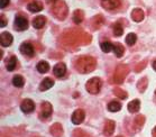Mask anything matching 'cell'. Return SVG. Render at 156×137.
<instances>
[{"label": "cell", "instance_id": "74e56055", "mask_svg": "<svg viewBox=\"0 0 156 137\" xmlns=\"http://www.w3.org/2000/svg\"><path fill=\"white\" fill-rule=\"evenodd\" d=\"M152 137H156V126L154 127V129L152 132Z\"/></svg>", "mask_w": 156, "mask_h": 137}, {"label": "cell", "instance_id": "83f0119b", "mask_svg": "<svg viewBox=\"0 0 156 137\" xmlns=\"http://www.w3.org/2000/svg\"><path fill=\"white\" fill-rule=\"evenodd\" d=\"M17 65V57L10 56V59L7 61V70L8 71H14Z\"/></svg>", "mask_w": 156, "mask_h": 137}, {"label": "cell", "instance_id": "d590c367", "mask_svg": "<svg viewBox=\"0 0 156 137\" xmlns=\"http://www.w3.org/2000/svg\"><path fill=\"white\" fill-rule=\"evenodd\" d=\"M7 25V18L5 17L4 14L0 15V27H5Z\"/></svg>", "mask_w": 156, "mask_h": 137}, {"label": "cell", "instance_id": "cb8c5ba5", "mask_svg": "<svg viewBox=\"0 0 156 137\" xmlns=\"http://www.w3.org/2000/svg\"><path fill=\"white\" fill-rule=\"evenodd\" d=\"M121 109V103L119 101H111L109 102V105H108V110L111 111V113H117Z\"/></svg>", "mask_w": 156, "mask_h": 137}, {"label": "cell", "instance_id": "9a60e30c", "mask_svg": "<svg viewBox=\"0 0 156 137\" xmlns=\"http://www.w3.org/2000/svg\"><path fill=\"white\" fill-rule=\"evenodd\" d=\"M105 24V18L102 15H97L91 19V26L93 29H99Z\"/></svg>", "mask_w": 156, "mask_h": 137}, {"label": "cell", "instance_id": "7a4b0ae2", "mask_svg": "<svg viewBox=\"0 0 156 137\" xmlns=\"http://www.w3.org/2000/svg\"><path fill=\"white\" fill-rule=\"evenodd\" d=\"M97 67V60L92 56L83 55V56L78 57L74 61V67L76 69L79 73L87 74L92 72Z\"/></svg>", "mask_w": 156, "mask_h": 137}, {"label": "cell", "instance_id": "2e32d148", "mask_svg": "<svg viewBox=\"0 0 156 137\" xmlns=\"http://www.w3.org/2000/svg\"><path fill=\"white\" fill-rule=\"evenodd\" d=\"M43 8H44V6L39 1H32V2H29L27 5V9L30 13H39V11L43 10Z\"/></svg>", "mask_w": 156, "mask_h": 137}, {"label": "cell", "instance_id": "d6a6232c", "mask_svg": "<svg viewBox=\"0 0 156 137\" xmlns=\"http://www.w3.org/2000/svg\"><path fill=\"white\" fill-rule=\"evenodd\" d=\"M144 121H145V117L142 116V115H138V116L135 118V123L138 128H140V127L144 125Z\"/></svg>", "mask_w": 156, "mask_h": 137}, {"label": "cell", "instance_id": "484cf974", "mask_svg": "<svg viewBox=\"0 0 156 137\" xmlns=\"http://www.w3.org/2000/svg\"><path fill=\"white\" fill-rule=\"evenodd\" d=\"M25 83V81H24V78L21 77V75H15L12 78V85L15 87H17V88H21L23 85Z\"/></svg>", "mask_w": 156, "mask_h": 137}, {"label": "cell", "instance_id": "e575fe53", "mask_svg": "<svg viewBox=\"0 0 156 137\" xmlns=\"http://www.w3.org/2000/svg\"><path fill=\"white\" fill-rule=\"evenodd\" d=\"M74 137H89L85 133H83V130L76 129L74 130Z\"/></svg>", "mask_w": 156, "mask_h": 137}, {"label": "cell", "instance_id": "8fae6325", "mask_svg": "<svg viewBox=\"0 0 156 137\" xmlns=\"http://www.w3.org/2000/svg\"><path fill=\"white\" fill-rule=\"evenodd\" d=\"M20 109H21V111L25 114L32 113L33 110L35 109V103H34V101L30 100V99H25V100L21 101Z\"/></svg>", "mask_w": 156, "mask_h": 137}, {"label": "cell", "instance_id": "52a82bcc", "mask_svg": "<svg viewBox=\"0 0 156 137\" xmlns=\"http://www.w3.org/2000/svg\"><path fill=\"white\" fill-rule=\"evenodd\" d=\"M19 51L23 55H26V56L32 57L34 56L35 54V49H34V46L30 44V43H23L19 47Z\"/></svg>", "mask_w": 156, "mask_h": 137}, {"label": "cell", "instance_id": "60d3db41", "mask_svg": "<svg viewBox=\"0 0 156 137\" xmlns=\"http://www.w3.org/2000/svg\"><path fill=\"white\" fill-rule=\"evenodd\" d=\"M155 96H156V90H155Z\"/></svg>", "mask_w": 156, "mask_h": 137}, {"label": "cell", "instance_id": "4316f807", "mask_svg": "<svg viewBox=\"0 0 156 137\" xmlns=\"http://www.w3.org/2000/svg\"><path fill=\"white\" fill-rule=\"evenodd\" d=\"M100 47H101V49H102L105 53H109L110 51H114V45H112L110 42H108V41L101 42V44H100Z\"/></svg>", "mask_w": 156, "mask_h": 137}, {"label": "cell", "instance_id": "7402d4cb", "mask_svg": "<svg viewBox=\"0 0 156 137\" xmlns=\"http://www.w3.org/2000/svg\"><path fill=\"white\" fill-rule=\"evenodd\" d=\"M84 19V13L81 9H76V10L73 13V21L75 24H81Z\"/></svg>", "mask_w": 156, "mask_h": 137}, {"label": "cell", "instance_id": "3957f363", "mask_svg": "<svg viewBox=\"0 0 156 137\" xmlns=\"http://www.w3.org/2000/svg\"><path fill=\"white\" fill-rule=\"evenodd\" d=\"M52 13L58 20H64L69 15V7L63 0H55L52 5Z\"/></svg>", "mask_w": 156, "mask_h": 137}, {"label": "cell", "instance_id": "d4e9b609", "mask_svg": "<svg viewBox=\"0 0 156 137\" xmlns=\"http://www.w3.org/2000/svg\"><path fill=\"white\" fill-rule=\"evenodd\" d=\"M147 85H148V79L147 78H142L138 81V83H137V89H138L139 92H144L146 90V88H147Z\"/></svg>", "mask_w": 156, "mask_h": 137}, {"label": "cell", "instance_id": "603a6c76", "mask_svg": "<svg viewBox=\"0 0 156 137\" xmlns=\"http://www.w3.org/2000/svg\"><path fill=\"white\" fill-rule=\"evenodd\" d=\"M36 69L38 71L39 73H47L50 71V64L47 63L46 61H41L37 65H36Z\"/></svg>", "mask_w": 156, "mask_h": 137}, {"label": "cell", "instance_id": "4fadbf2b", "mask_svg": "<svg viewBox=\"0 0 156 137\" xmlns=\"http://www.w3.org/2000/svg\"><path fill=\"white\" fill-rule=\"evenodd\" d=\"M53 73H54V75L57 78L64 77L65 73H66V65L64 63H62V62L57 63L56 65L53 67Z\"/></svg>", "mask_w": 156, "mask_h": 137}, {"label": "cell", "instance_id": "5b68a950", "mask_svg": "<svg viewBox=\"0 0 156 137\" xmlns=\"http://www.w3.org/2000/svg\"><path fill=\"white\" fill-rule=\"evenodd\" d=\"M101 87H102V81L100 80L99 78H92L87 82L85 85V88H87V91L91 95H97L99 93L100 90H101Z\"/></svg>", "mask_w": 156, "mask_h": 137}, {"label": "cell", "instance_id": "9c48e42d", "mask_svg": "<svg viewBox=\"0 0 156 137\" xmlns=\"http://www.w3.org/2000/svg\"><path fill=\"white\" fill-rule=\"evenodd\" d=\"M52 111H53V108H52V105L50 102H43L42 106H41V118H48V117L52 115Z\"/></svg>", "mask_w": 156, "mask_h": 137}, {"label": "cell", "instance_id": "277c9868", "mask_svg": "<svg viewBox=\"0 0 156 137\" xmlns=\"http://www.w3.org/2000/svg\"><path fill=\"white\" fill-rule=\"evenodd\" d=\"M128 72H129V67L126 64H119L116 69L114 73V82L117 85H121L125 81L126 77H127Z\"/></svg>", "mask_w": 156, "mask_h": 137}, {"label": "cell", "instance_id": "f546056e", "mask_svg": "<svg viewBox=\"0 0 156 137\" xmlns=\"http://www.w3.org/2000/svg\"><path fill=\"white\" fill-rule=\"evenodd\" d=\"M114 52H115V54H116V56L117 57H121L125 53L124 46L120 45V44H116V45H114Z\"/></svg>", "mask_w": 156, "mask_h": 137}, {"label": "cell", "instance_id": "ac0fdd59", "mask_svg": "<svg viewBox=\"0 0 156 137\" xmlns=\"http://www.w3.org/2000/svg\"><path fill=\"white\" fill-rule=\"evenodd\" d=\"M45 24H46V18L44 17V16H37V17L33 19V26L36 29L43 28L45 26Z\"/></svg>", "mask_w": 156, "mask_h": 137}, {"label": "cell", "instance_id": "7c38bea8", "mask_svg": "<svg viewBox=\"0 0 156 137\" xmlns=\"http://www.w3.org/2000/svg\"><path fill=\"white\" fill-rule=\"evenodd\" d=\"M12 41H14V37H12V35H11L10 33L2 32L0 34V43H1V46H4V47L10 46Z\"/></svg>", "mask_w": 156, "mask_h": 137}, {"label": "cell", "instance_id": "ffe728a7", "mask_svg": "<svg viewBox=\"0 0 156 137\" xmlns=\"http://www.w3.org/2000/svg\"><path fill=\"white\" fill-rule=\"evenodd\" d=\"M50 130H51V134H52L54 137H61L63 135V128L61 126V124H58V123L54 124L53 126L51 127Z\"/></svg>", "mask_w": 156, "mask_h": 137}, {"label": "cell", "instance_id": "d6986e66", "mask_svg": "<svg viewBox=\"0 0 156 137\" xmlns=\"http://www.w3.org/2000/svg\"><path fill=\"white\" fill-rule=\"evenodd\" d=\"M54 85V80L51 79V78H45L44 80L41 82V85H39V90L41 91H46L48 89H51Z\"/></svg>", "mask_w": 156, "mask_h": 137}, {"label": "cell", "instance_id": "5bb4252c", "mask_svg": "<svg viewBox=\"0 0 156 137\" xmlns=\"http://www.w3.org/2000/svg\"><path fill=\"white\" fill-rule=\"evenodd\" d=\"M115 128H116V124H115L114 120H107L106 124H105V127H103V134H105V136L107 137L111 136L115 132Z\"/></svg>", "mask_w": 156, "mask_h": 137}, {"label": "cell", "instance_id": "f35d334b", "mask_svg": "<svg viewBox=\"0 0 156 137\" xmlns=\"http://www.w3.org/2000/svg\"><path fill=\"white\" fill-rule=\"evenodd\" d=\"M152 65H153V69H154V70L156 71V61H154V62H153Z\"/></svg>", "mask_w": 156, "mask_h": 137}, {"label": "cell", "instance_id": "4dcf8cb0", "mask_svg": "<svg viewBox=\"0 0 156 137\" xmlns=\"http://www.w3.org/2000/svg\"><path fill=\"white\" fill-rule=\"evenodd\" d=\"M136 41H137V36H136V34H134V33H130V34H128V35L126 36V43H127L129 46L134 45L136 43Z\"/></svg>", "mask_w": 156, "mask_h": 137}, {"label": "cell", "instance_id": "f1b7e54d", "mask_svg": "<svg viewBox=\"0 0 156 137\" xmlns=\"http://www.w3.org/2000/svg\"><path fill=\"white\" fill-rule=\"evenodd\" d=\"M112 32H114V35L117 36V37H119V36L122 35V33H124V28H122L121 24L116 23V24L112 26Z\"/></svg>", "mask_w": 156, "mask_h": 137}, {"label": "cell", "instance_id": "30bf717a", "mask_svg": "<svg viewBox=\"0 0 156 137\" xmlns=\"http://www.w3.org/2000/svg\"><path fill=\"white\" fill-rule=\"evenodd\" d=\"M101 6L107 10H114L120 6V0H101Z\"/></svg>", "mask_w": 156, "mask_h": 137}, {"label": "cell", "instance_id": "ba28073f", "mask_svg": "<svg viewBox=\"0 0 156 137\" xmlns=\"http://www.w3.org/2000/svg\"><path fill=\"white\" fill-rule=\"evenodd\" d=\"M85 118V114L82 109H76L74 113L72 114L71 120L74 125H80L81 123H83V120Z\"/></svg>", "mask_w": 156, "mask_h": 137}, {"label": "cell", "instance_id": "8d00e7d4", "mask_svg": "<svg viewBox=\"0 0 156 137\" xmlns=\"http://www.w3.org/2000/svg\"><path fill=\"white\" fill-rule=\"evenodd\" d=\"M10 0H0V7L1 8H6L9 5Z\"/></svg>", "mask_w": 156, "mask_h": 137}, {"label": "cell", "instance_id": "8992f818", "mask_svg": "<svg viewBox=\"0 0 156 137\" xmlns=\"http://www.w3.org/2000/svg\"><path fill=\"white\" fill-rule=\"evenodd\" d=\"M14 27L16 31L18 32H23V31H26V29L28 28V20H27V18H25L24 16H17V17L15 18V25Z\"/></svg>", "mask_w": 156, "mask_h": 137}, {"label": "cell", "instance_id": "ab89813d", "mask_svg": "<svg viewBox=\"0 0 156 137\" xmlns=\"http://www.w3.org/2000/svg\"><path fill=\"white\" fill-rule=\"evenodd\" d=\"M117 137H122V136H117Z\"/></svg>", "mask_w": 156, "mask_h": 137}, {"label": "cell", "instance_id": "e0dca14e", "mask_svg": "<svg viewBox=\"0 0 156 137\" xmlns=\"http://www.w3.org/2000/svg\"><path fill=\"white\" fill-rule=\"evenodd\" d=\"M131 19L136 23H139V21H142L145 17V15H144V11L142 9H139V8H136L134 10L131 11Z\"/></svg>", "mask_w": 156, "mask_h": 137}, {"label": "cell", "instance_id": "1f68e13d", "mask_svg": "<svg viewBox=\"0 0 156 137\" xmlns=\"http://www.w3.org/2000/svg\"><path fill=\"white\" fill-rule=\"evenodd\" d=\"M114 93H115V96H117L118 98H120V99H126L128 97L127 92L124 91V90H121L120 88H115Z\"/></svg>", "mask_w": 156, "mask_h": 137}, {"label": "cell", "instance_id": "6da1fadb", "mask_svg": "<svg viewBox=\"0 0 156 137\" xmlns=\"http://www.w3.org/2000/svg\"><path fill=\"white\" fill-rule=\"evenodd\" d=\"M91 41V37L85 34L84 32L78 31V29H71L65 32L62 36V43L66 47H72V46H79L88 44Z\"/></svg>", "mask_w": 156, "mask_h": 137}, {"label": "cell", "instance_id": "44dd1931", "mask_svg": "<svg viewBox=\"0 0 156 137\" xmlns=\"http://www.w3.org/2000/svg\"><path fill=\"white\" fill-rule=\"evenodd\" d=\"M139 109H140V101H139L138 99H135V100H133L128 103V110L130 111V113L135 114V113H138Z\"/></svg>", "mask_w": 156, "mask_h": 137}, {"label": "cell", "instance_id": "836d02e7", "mask_svg": "<svg viewBox=\"0 0 156 137\" xmlns=\"http://www.w3.org/2000/svg\"><path fill=\"white\" fill-rule=\"evenodd\" d=\"M146 64H147V61L144 60V61H143V63H142V62H140V63H138V64H137V65H136L135 71H136V72H140V71H142V70H144V69H145Z\"/></svg>", "mask_w": 156, "mask_h": 137}]
</instances>
